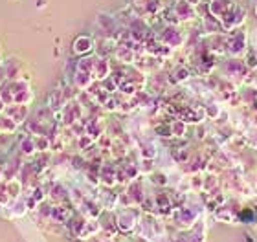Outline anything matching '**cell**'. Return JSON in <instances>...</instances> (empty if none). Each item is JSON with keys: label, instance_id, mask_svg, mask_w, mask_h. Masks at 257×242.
Wrapping results in <instances>:
<instances>
[{"label": "cell", "instance_id": "1", "mask_svg": "<svg viewBox=\"0 0 257 242\" xmlns=\"http://www.w3.org/2000/svg\"><path fill=\"white\" fill-rule=\"evenodd\" d=\"M4 114L10 116L17 125H21L28 116V105H8L4 108Z\"/></svg>", "mask_w": 257, "mask_h": 242}, {"label": "cell", "instance_id": "2", "mask_svg": "<svg viewBox=\"0 0 257 242\" xmlns=\"http://www.w3.org/2000/svg\"><path fill=\"white\" fill-rule=\"evenodd\" d=\"M26 211V204L24 202H19V198H11V202L6 207H2V213H4L6 218H15V216L24 215Z\"/></svg>", "mask_w": 257, "mask_h": 242}, {"label": "cell", "instance_id": "3", "mask_svg": "<svg viewBox=\"0 0 257 242\" xmlns=\"http://www.w3.org/2000/svg\"><path fill=\"white\" fill-rule=\"evenodd\" d=\"M17 130V123L10 116H6L4 112L0 114V132H4V134H13Z\"/></svg>", "mask_w": 257, "mask_h": 242}, {"label": "cell", "instance_id": "4", "mask_svg": "<svg viewBox=\"0 0 257 242\" xmlns=\"http://www.w3.org/2000/svg\"><path fill=\"white\" fill-rule=\"evenodd\" d=\"M11 202V194L8 193V187H6V180L0 182V207H6V205Z\"/></svg>", "mask_w": 257, "mask_h": 242}, {"label": "cell", "instance_id": "5", "mask_svg": "<svg viewBox=\"0 0 257 242\" xmlns=\"http://www.w3.org/2000/svg\"><path fill=\"white\" fill-rule=\"evenodd\" d=\"M4 108H6V103L2 101V99H0V114L4 112Z\"/></svg>", "mask_w": 257, "mask_h": 242}, {"label": "cell", "instance_id": "6", "mask_svg": "<svg viewBox=\"0 0 257 242\" xmlns=\"http://www.w3.org/2000/svg\"><path fill=\"white\" fill-rule=\"evenodd\" d=\"M4 63V55H2V48H0V65Z\"/></svg>", "mask_w": 257, "mask_h": 242}, {"label": "cell", "instance_id": "7", "mask_svg": "<svg viewBox=\"0 0 257 242\" xmlns=\"http://www.w3.org/2000/svg\"><path fill=\"white\" fill-rule=\"evenodd\" d=\"M0 180H4V176H2V163H0Z\"/></svg>", "mask_w": 257, "mask_h": 242}]
</instances>
